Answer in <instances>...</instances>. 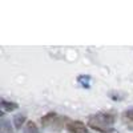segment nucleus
I'll return each instance as SVG.
<instances>
[{"label": "nucleus", "mask_w": 133, "mask_h": 133, "mask_svg": "<svg viewBox=\"0 0 133 133\" xmlns=\"http://www.w3.org/2000/svg\"><path fill=\"white\" fill-rule=\"evenodd\" d=\"M0 133H15L12 125H11L9 121L7 120H2V127H0Z\"/></svg>", "instance_id": "7"}, {"label": "nucleus", "mask_w": 133, "mask_h": 133, "mask_svg": "<svg viewBox=\"0 0 133 133\" xmlns=\"http://www.w3.org/2000/svg\"><path fill=\"white\" fill-rule=\"evenodd\" d=\"M123 120L125 123H133V109H127L123 113Z\"/></svg>", "instance_id": "8"}, {"label": "nucleus", "mask_w": 133, "mask_h": 133, "mask_svg": "<svg viewBox=\"0 0 133 133\" xmlns=\"http://www.w3.org/2000/svg\"><path fill=\"white\" fill-rule=\"evenodd\" d=\"M55 118H57L56 112H48L47 115H44V116L40 118L41 127H43V128H47V127L52 125V124L55 123Z\"/></svg>", "instance_id": "3"}, {"label": "nucleus", "mask_w": 133, "mask_h": 133, "mask_svg": "<svg viewBox=\"0 0 133 133\" xmlns=\"http://www.w3.org/2000/svg\"><path fill=\"white\" fill-rule=\"evenodd\" d=\"M66 130L69 133H89V129L88 127L80 120H76V121H69L66 123Z\"/></svg>", "instance_id": "2"}, {"label": "nucleus", "mask_w": 133, "mask_h": 133, "mask_svg": "<svg viewBox=\"0 0 133 133\" xmlns=\"http://www.w3.org/2000/svg\"><path fill=\"white\" fill-rule=\"evenodd\" d=\"M19 108V104L17 103H14V101H7V100L2 98V112L3 113H7V112H14Z\"/></svg>", "instance_id": "4"}, {"label": "nucleus", "mask_w": 133, "mask_h": 133, "mask_svg": "<svg viewBox=\"0 0 133 133\" xmlns=\"http://www.w3.org/2000/svg\"><path fill=\"white\" fill-rule=\"evenodd\" d=\"M116 121V116L113 113H108V112H101L97 113L95 116H92L88 121V125L92 129L103 132V133H116L115 130L110 129Z\"/></svg>", "instance_id": "1"}, {"label": "nucleus", "mask_w": 133, "mask_h": 133, "mask_svg": "<svg viewBox=\"0 0 133 133\" xmlns=\"http://www.w3.org/2000/svg\"><path fill=\"white\" fill-rule=\"evenodd\" d=\"M24 124H27V117H25V115H16L15 117H14V125H15V128L16 129H21V127H23Z\"/></svg>", "instance_id": "5"}, {"label": "nucleus", "mask_w": 133, "mask_h": 133, "mask_svg": "<svg viewBox=\"0 0 133 133\" xmlns=\"http://www.w3.org/2000/svg\"><path fill=\"white\" fill-rule=\"evenodd\" d=\"M23 133H40V132H39V128L35 121H27Z\"/></svg>", "instance_id": "6"}]
</instances>
